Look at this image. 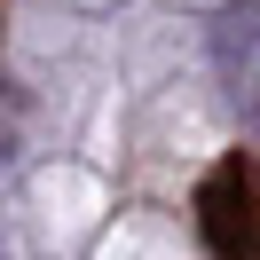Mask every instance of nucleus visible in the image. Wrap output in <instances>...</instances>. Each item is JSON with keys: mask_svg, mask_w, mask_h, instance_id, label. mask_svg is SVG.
<instances>
[{"mask_svg": "<svg viewBox=\"0 0 260 260\" xmlns=\"http://www.w3.org/2000/svg\"><path fill=\"white\" fill-rule=\"evenodd\" d=\"M197 237L213 260H260V166L244 150L213 158V174L197 181Z\"/></svg>", "mask_w": 260, "mask_h": 260, "instance_id": "nucleus-1", "label": "nucleus"}]
</instances>
